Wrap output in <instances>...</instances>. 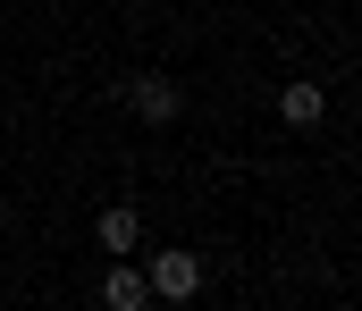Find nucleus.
Instances as JSON below:
<instances>
[{"label": "nucleus", "instance_id": "obj_3", "mask_svg": "<svg viewBox=\"0 0 362 311\" xmlns=\"http://www.w3.org/2000/svg\"><path fill=\"white\" fill-rule=\"evenodd\" d=\"M93 236H101V252H110V261H127V252L144 244V210H135V202H110L101 219H93Z\"/></svg>", "mask_w": 362, "mask_h": 311}, {"label": "nucleus", "instance_id": "obj_1", "mask_svg": "<svg viewBox=\"0 0 362 311\" xmlns=\"http://www.w3.org/2000/svg\"><path fill=\"white\" fill-rule=\"evenodd\" d=\"M144 286H152V303L185 311L194 295H202V252H185V244H160V252L144 261Z\"/></svg>", "mask_w": 362, "mask_h": 311}, {"label": "nucleus", "instance_id": "obj_2", "mask_svg": "<svg viewBox=\"0 0 362 311\" xmlns=\"http://www.w3.org/2000/svg\"><path fill=\"white\" fill-rule=\"evenodd\" d=\"M118 102L135 109L144 126H177V118H185V93H177V76H160V68H144V76H118Z\"/></svg>", "mask_w": 362, "mask_h": 311}, {"label": "nucleus", "instance_id": "obj_4", "mask_svg": "<svg viewBox=\"0 0 362 311\" xmlns=\"http://www.w3.org/2000/svg\"><path fill=\"white\" fill-rule=\"evenodd\" d=\"M278 118H286V126H320V118H329V93H320L312 76H295V85H278Z\"/></svg>", "mask_w": 362, "mask_h": 311}, {"label": "nucleus", "instance_id": "obj_5", "mask_svg": "<svg viewBox=\"0 0 362 311\" xmlns=\"http://www.w3.org/2000/svg\"><path fill=\"white\" fill-rule=\"evenodd\" d=\"M101 311H152V286H144V269L110 261V278H101Z\"/></svg>", "mask_w": 362, "mask_h": 311}]
</instances>
